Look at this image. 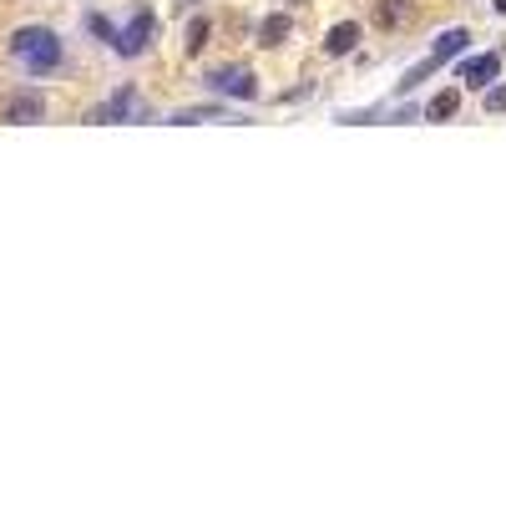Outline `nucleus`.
<instances>
[{
	"instance_id": "obj_1",
	"label": "nucleus",
	"mask_w": 506,
	"mask_h": 506,
	"mask_svg": "<svg viewBox=\"0 0 506 506\" xmlns=\"http://www.w3.org/2000/svg\"><path fill=\"white\" fill-rule=\"evenodd\" d=\"M11 56L26 61L31 77H46V71L61 66V36L46 31V26H20V31L11 36Z\"/></svg>"
},
{
	"instance_id": "obj_2",
	"label": "nucleus",
	"mask_w": 506,
	"mask_h": 506,
	"mask_svg": "<svg viewBox=\"0 0 506 506\" xmlns=\"http://www.w3.org/2000/svg\"><path fill=\"white\" fill-rule=\"evenodd\" d=\"M147 117H152V107H147V96L137 92L132 81H122V86L92 111V122H147Z\"/></svg>"
},
{
	"instance_id": "obj_3",
	"label": "nucleus",
	"mask_w": 506,
	"mask_h": 506,
	"mask_svg": "<svg viewBox=\"0 0 506 506\" xmlns=\"http://www.w3.org/2000/svg\"><path fill=\"white\" fill-rule=\"evenodd\" d=\"M152 31H158V20H152V11H132V20H126L122 31H117V41H111V51H117V56H126V61H132V56H143L147 46H152Z\"/></svg>"
},
{
	"instance_id": "obj_4",
	"label": "nucleus",
	"mask_w": 506,
	"mask_h": 506,
	"mask_svg": "<svg viewBox=\"0 0 506 506\" xmlns=\"http://www.w3.org/2000/svg\"><path fill=\"white\" fill-rule=\"evenodd\" d=\"M208 86L223 96H238V102L258 96V77H253L249 66H218V71H208Z\"/></svg>"
},
{
	"instance_id": "obj_5",
	"label": "nucleus",
	"mask_w": 506,
	"mask_h": 506,
	"mask_svg": "<svg viewBox=\"0 0 506 506\" xmlns=\"http://www.w3.org/2000/svg\"><path fill=\"white\" fill-rule=\"evenodd\" d=\"M46 117V96L41 92H16L5 102V122L11 126H26V122H41Z\"/></svg>"
},
{
	"instance_id": "obj_6",
	"label": "nucleus",
	"mask_w": 506,
	"mask_h": 506,
	"mask_svg": "<svg viewBox=\"0 0 506 506\" xmlns=\"http://www.w3.org/2000/svg\"><path fill=\"white\" fill-rule=\"evenodd\" d=\"M496 77H502V56H496V51L461 61V81H466V86H486V81H496Z\"/></svg>"
},
{
	"instance_id": "obj_7",
	"label": "nucleus",
	"mask_w": 506,
	"mask_h": 506,
	"mask_svg": "<svg viewBox=\"0 0 506 506\" xmlns=\"http://www.w3.org/2000/svg\"><path fill=\"white\" fill-rule=\"evenodd\" d=\"M355 46H360V26H355V20H339V26L324 36V51H330V56H345V51H355Z\"/></svg>"
},
{
	"instance_id": "obj_8",
	"label": "nucleus",
	"mask_w": 506,
	"mask_h": 506,
	"mask_svg": "<svg viewBox=\"0 0 506 506\" xmlns=\"http://www.w3.org/2000/svg\"><path fill=\"white\" fill-rule=\"evenodd\" d=\"M289 31H294V20H289L284 11H279V16H269L264 26H258V46H264V51L284 46V41H289Z\"/></svg>"
},
{
	"instance_id": "obj_9",
	"label": "nucleus",
	"mask_w": 506,
	"mask_h": 506,
	"mask_svg": "<svg viewBox=\"0 0 506 506\" xmlns=\"http://www.w3.org/2000/svg\"><path fill=\"white\" fill-rule=\"evenodd\" d=\"M466 41H471V31H461V26H456V31H445L441 41H436V51H430V61H436V66L451 61L456 51H466Z\"/></svg>"
},
{
	"instance_id": "obj_10",
	"label": "nucleus",
	"mask_w": 506,
	"mask_h": 506,
	"mask_svg": "<svg viewBox=\"0 0 506 506\" xmlns=\"http://www.w3.org/2000/svg\"><path fill=\"white\" fill-rule=\"evenodd\" d=\"M411 16V0H375V26H400V20Z\"/></svg>"
},
{
	"instance_id": "obj_11",
	"label": "nucleus",
	"mask_w": 506,
	"mask_h": 506,
	"mask_svg": "<svg viewBox=\"0 0 506 506\" xmlns=\"http://www.w3.org/2000/svg\"><path fill=\"white\" fill-rule=\"evenodd\" d=\"M456 107H461V96H456V92H441V96L426 107V117H430V122H445V117H456Z\"/></svg>"
},
{
	"instance_id": "obj_12",
	"label": "nucleus",
	"mask_w": 506,
	"mask_h": 506,
	"mask_svg": "<svg viewBox=\"0 0 506 506\" xmlns=\"http://www.w3.org/2000/svg\"><path fill=\"white\" fill-rule=\"evenodd\" d=\"M203 46H208V20L198 16V20H192V26H188V41H183V51H188V56H198V51H203Z\"/></svg>"
},
{
	"instance_id": "obj_13",
	"label": "nucleus",
	"mask_w": 506,
	"mask_h": 506,
	"mask_svg": "<svg viewBox=\"0 0 506 506\" xmlns=\"http://www.w3.org/2000/svg\"><path fill=\"white\" fill-rule=\"evenodd\" d=\"M86 26H92V31L102 36V41H117V26H111L107 16H86Z\"/></svg>"
},
{
	"instance_id": "obj_14",
	"label": "nucleus",
	"mask_w": 506,
	"mask_h": 506,
	"mask_svg": "<svg viewBox=\"0 0 506 506\" xmlns=\"http://www.w3.org/2000/svg\"><path fill=\"white\" fill-rule=\"evenodd\" d=\"M486 111H506V86H491L486 92Z\"/></svg>"
},
{
	"instance_id": "obj_15",
	"label": "nucleus",
	"mask_w": 506,
	"mask_h": 506,
	"mask_svg": "<svg viewBox=\"0 0 506 506\" xmlns=\"http://www.w3.org/2000/svg\"><path fill=\"white\" fill-rule=\"evenodd\" d=\"M284 5H289V11H294V5H309V0H284Z\"/></svg>"
},
{
	"instance_id": "obj_16",
	"label": "nucleus",
	"mask_w": 506,
	"mask_h": 506,
	"mask_svg": "<svg viewBox=\"0 0 506 506\" xmlns=\"http://www.w3.org/2000/svg\"><path fill=\"white\" fill-rule=\"evenodd\" d=\"M491 5H496V11H502V16H506V0H491Z\"/></svg>"
},
{
	"instance_id": "obj_17",
	"label": "nucleus",
	"mask_w": 506,
	"mask_h": 506,
	"mask_svg": "<svg viewBox=\"0 0 506 506\" xmlns=\"http://www.w3.org/2000/svg\"><path fill=\"white\" fill-rule=\"evenodd\" d=\"M188 5H192V0H183V11H188Z\"/></svg>"
}]
</instances>
